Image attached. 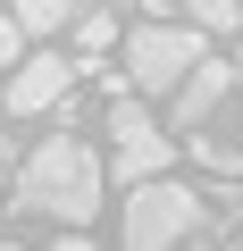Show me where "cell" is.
<instances>
[{"label":"cell","instance_id":"cell-9","mask_svg":"<svg viewBox=\"0 0 243 251\" xmlns=\"http://www.w3.org/2000/svg\"><path fill=\"white\" fill-rule=\"evenodd\" d=\"M76 42H84V50H109V42H117V17H109V9H84V17H76Z\"/></svg>","mask_w":243,"mask_h":251},{"label":"cell","instance_id":"cell-13","mask_svg":"<svg viewBox=\"0 0 243 251\" xmlns=\"http://www.w3.org/2000/svg\"><path fill=\"white\" fill-rule=\"evenodd\" d=\"M0 251H9V243H0Z\"/></svg>","mask_w":243,"mask_h":251},{"label":"cell","instance_id":"cell-4","mask_svg":"<svg viewBox=\"0 0 243 251\" xmlns=\"http://www.w3.org/2000/svg\"><path fill=\"white\" fill-rule=\"evenodd\" d=\"M109 134H117V184H151V176H168L176 143L143 117V100H109Z\"/></svg>","mask_w":243,"mask_h":251},{"label":"cell","instance_id":"cell-1","mask_svg":"<svg viewBox=\"0 0 243 251\" xmlns=\"http://www.w3.org/2000/svg\"><path fill=\"white\" fill-rule=\"evenodd\" d=\"M17 209H42V218H59V226H84V218L101 209V159H92L76 134L34 143V159H26V176H17Z\"/></svg>","mask_w":243,"mask_h":251},{"label":"cell","instance_id":"cell-12","mask_svg":"<svg viewBox=\"0 0 243 251\" xmlns=\"http://www.w3.org/2000/svg\"><path fill=\"white\" fill-rule=\"evenodd\" d=\"M235 84H243V59H235Z\"/></svg>","mask_w":243,"mask_h":251},{"label":"cell","instance_id":"cell-10","mask_svg":"<svg viewBox=\"0 0 243 251\" xmlns=\"http://www.w3.org/2000/svg\"><path fill=\"white\" fill-rule=\"evenodd\" d=\"M0 67H17V17H0Z\"/></svg>","mask_w":243,"mask_h":251},{"label":"cell","instance_id":"cell-5","mask_svg":"<svg viewBox=\"0 0 243 251\" xmlns=\"http://www.w3.org/2000/svg\"><path fill=\"white\" fill-rule=\"evenodd\" d=\"M67 84H76V59H59V50L17 59V75H9V117H42V109H59Z\"/></svg>","mask_w":243,"mask_h":251},{"label":"cell","instance_id":"cell-7","mask_svg":"<svg viewBox=\"0 0 243 251\" xmlns=\"http://www.w3.org/2000/svg\"><path fill=\"white\" fill-rule=\"evenodd\" d=\"M17 34H59V25H76L84 17V0H17Z\"/></svg>","mask_w":243,"mask_h":251},{"label":"cell","instance_id":"cell-2","mask_svg":"<svg viewBox=\"0 0 243 251\" xmlns=\"http://www.w3.org/2000/svg\"><path fill=\"white\" fill-rule=\"evenodd\" d=\"M201 218H210V201L193 184H176V176L126 184V251H176Z\"/></svg>","mask_w":243,"mask_h":251},{"label":"cell","instance_id":"cell-11","mask_svg":"<svg viewBox=\"0 0 243 251\" xmlns=\"http://www.w3.org/2000/svg\"><path fill=\"white\" fill-rule=\"evenodd\" d=\"M51 251H92V243H84V226H76V234H59V243H51Z\"/></svg>","mask_w":243,"mask_h":251},{"label":"cell","instance_id":"cell-3","mask_svg":"<svg viewBox=\"0 0 243 251\" xmlns=\"http://www.w3.org/2000/svg\"><path fill=\"white\" fill-rule=\"evenodd\" d=\"M201 50H210L201 25H135V42H126V75H135V92H176L185 67H193Z\"/></svg>","mask_w":243,"mask_h":251},{"label":"cell","instance_id":"cell-6","mask_svg":"<svg viewBox=\"0 0 243 251\" xmlns=\"http://www.w3.org/2000/svg\"><path fill=\"white\" fill-rule=\"evenodd\" d=\"M226 84H235V67H218V59L201 50V59L185 67V84H176V126H201V117L226 100Z\"/></svg>","mask_w":243,"mask_h":251},{"label":"cell","instance_id":"cell-8","mask_svg":"<svg viewBox=\"0 0 243 251\" xmlns=\"http://www.w3.org/2000/svg\"><path fill=\"white\" fill-rule=\"evenodd\" d=\"M185 9H193V25H201V34H235L243 0H185Z\"/></svg>","mask_w":243,"mask_h":251}]
</instances>
